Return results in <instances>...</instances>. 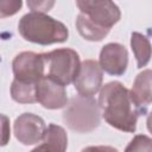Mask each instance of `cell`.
Returning a JSON list of instances; mask_svg holds the SVG:
<instances>
[{
    "label": "cell",
    "mask_w": 152,
    "mask_h": 152,
    "mask_svg": "<svg viewBox=\"0 0 152 152\" xmlns=\"http://www.w3.org/2000/svg\"><path fill=\"white\" fill-rule=\"evenodd\" d=\"M99 64L107 74L113 76H121L125 74L128 65L127 49L119 43L106 44L100 52Z\"/></svg>",
    "instance_id": "10"
},
{
    "label": "cell",
    "mask_w": 152,
    "mask_h": 152,
    "mask_svg": "<svg viewBox=\"0 0 152 152\" xmlns=\"http://www.w3.org/2000/svg\"><path fill=\"white\" fill-rule=\"evenodd\" d=\"M31 152H49V150L42 144V145H39V146H37L36 148H33Z\"/></svg>",
    "instance_id": "22"
},
{
    "label": "cell",
    "mask_w": 152,
    "mask_h": 152,
    "mask_svg": "<svg viewBox=\"0 0 152 152\" xmlns=\"http://www.w3.org/2000/svg\"><path fill=\"white\" fill-rule=\"evenodd\" d=\"M97 104L102 118L112 127L133 133L141 110L133 102L131 91L118 81L104 84L99 94Z\"/></svg>",
    "instance_id": "1"
},
{
    "label": "cell",
    "mask_w": 152,
    "mask_h": 152,
    "mask_svg": "<svg viewBox=\"0 0 152 152\" xmlns=\"http://www.w3.org/2000/svg\"><path fill=\"white\" fill-rule=\"evenodd\" d=\"M45 69L46 63L43 53L24 51L17 55L12 62L14 80L23 83L37 84L46 76Z\"/></svg>",
    "instance_id": "5"
},
{
    "label": "cell",
    "mask_w": 152,
    "mask_h": 152,
    "mask_svg": "<svg viewBox=\"0 0 152 152\" xmlns=\"http://www.w3.org/2000/svg\"><path fill=\"white\" fill-rule=\"evenodd\" d=\"M81 152H119V151L112 146L100 145V146H88L83 148Z\"/></svg>",
    "instance_id": "19"
},
{
    "label": "cell",
    "mask_w": 152,
    "mask_h": 152,
    "mask_svg": "<svg viewBox=\"0 0 152 152\" xmlns=\"http://www.w3.org/2000/svg\"><path fill=\"white\" fill-rule=\"evenodd\" d=\"M20 36L31 43L50 45L68 40V27L44 13L30 12L21 17L18 24Z\"/></svg>",
    "instance_id": "2"
},
{
    "label": "cell",
    "mask_w": 152,
    "mask_h": 152,
    "mask_svg": "<svg viewBox=\"0 0 152 152\" xmlns=\"http://www.w3.org/2000/svg\"><path fill=\"white\" fill-rule=\"evenodd\" d=\"M129 91L137 107L145 110V107L152 102V70L146 69L139 72Z\"/></svg>",
    "instance_id": "11"
},
{
    "label": "cell",
    "mask_w": 152,
    "mask_h": 152,
    "mask_svg": "<svg viewBox=\"0 0 152 152\" xmlns=\"http://www.w3.org/2000/svg\"><path fill=\"white\" fill-rule=\"evenodd\" d=\"M102 81L103 74L99 62L94 59H87L81 63L78 75L74 81V87L78 95L93 97V95L101 90Z\"/></svg>",
    "instance_id": "8"
},
{
    "label": "cell",
    "mask_w": 152,
    "mask_h": 152,
    "mask_svg": "<svg viewBox=\"0 0 152 152\" xmlns=\"http://www.w3.org/2000/svg\"><path fill=\"white\" fill-rule=\"evenodd\" d=\"M76 5L81 13L86 14L93 23L104 28L110 30V27L115 25L121 18V12L118 5L112 1L78 0L76 1Z\"/></svg>",
    "instance_id": "6"
},
{
    "label": "cell",
    "mask_w": 152,
    "mask_h": 152,
    "mask_svg": "<svg viewBox=\"0 0 152 152\" xmlns=\"http://www.w3.org/2000/svg\"><path fill=\"white\" fill-rule=\"evenodd\" d=\"M43 145L49 150V152H65L68 146V135L63 127L50 124L46 128Z\"/></svg>",
    "instance_id": "12"
},
{
    "label": "cell",
    "mask_w": 152,
    "mask_h": 152,
    "mask_svg": "<svg viewBox=\"0 0 152 152\" xmlns=\"http://www.w3.org/2000/svg\"><path fill=\"white\" fill-rule=\"evenodd\" d=\"M2 120H4V135H2V146L7 144V140H8V133H7V118L5 115H2Z\"/></svg>",
    "instance_id": "20"
},
{
    "label": "cell",
    "mask_w": 152,
    "mask_h": 152,
    "mask_svg": "<svg viewBox=\"0 0 152 152\" xmlns=\"http://www.w3.org/2000/svg\"><path fill=\"white\" fill-rule=\"evenodd\" d=\"M46 63V76L62 86H69L76 80L81 62L78 53L72 49H57L43 53Z\"/></svg>",
    "instance_id": "4"
},
{
    "label": "cell",
    "mask_w": 152,
    "mask_h": 152,
    "mask_svg": "<svg viewBox=\"0 0 152 152\" xmlns=\"http://www.w3.org/2000/svg\"><path fill=\"white\" fill-rule=\"evenodd\" d=\"M146 125H147V129L150 133H152V112L148 114L147 120H146Z\"/></svg>",
    "instance_id": "21"
},
{
    "label": "cell",
    "mask_w": 152,
    "mask_h": 152,
    "mask_svg": "<svg viewBox=\"0 0 152 152\" xmlns=\"http://www.w3.org/2000/svg\"><path fill=\"white\" fill-rule=\"evenodd\" d=\"M36 88L37 84H28L13 80L11 86V96L19 103H34L37 102Z\"/></svg>",
    "instance_id": "15"
},
{
    "label": "cell",
    "mask_w": 152,
    "mask_h": 152,
    "mask_svg": "<svg viewBox=\"0 0 152 152\" xmlns=\"http://www.w3.org/2000/svg\"><path fill=\"white\" fill-rule=\"evenodd\" d=\"M131 46L138 68L146 66L152 57V46L148 38L139 32H133L131 34Z\"/></svg>",
    "instance_id": "14"
},
{
    "label": "cell",
    "mask_w": 152,
    "mask_h": 152,
    "mask_svg": "<svg viewBox=\"0 0 152 152\" xmlns=\"http://www.w3.org/2000/svg\"><path fill=\"white\" fill-rule=\"evenodd\" d=\"M125 152H152V139L145 134H138L126 146Z\"/></svg>",
    "instance_id": "16"
},
{
    "label": "cell",
    "mask_w": 152,
    "mask_h": 152,
    "mask_svg": "<svg viewBox=\"0 0 152 152\" xmlns=\"http://www.w3.org/2000/svg\"><path fill=\"white\" fill-rule=\"evenodd\" d=\"M46 126L44 120L32 113L19 115L13 125V132L19 142L24 145H34L44 139Z\"/></svg>",
    "instance_id": "7"
},
{
    "label": "cell",
    "mask_w": 152,
    "mask_h": 152,
    "mask_svg": "<svg viewBox=\"0 0 152 152\" xmlns=\"http://www.w3.org/2000/svg\"><path fill=\"white\" fill-rule=\"evenodd\" d=\"M53 5H55V1H27V6L32 10V12H38L44 14Z\"/></svg>",
    "instance_id": "18"
},
{
    "label": "cell",
    "mask_w": 152,
    "mask_h": 152,
    "mask_svg": "<svg viewBox=\"0 0 152 152\" xmlns=\"http://www.w3.org/2000/svg\"><path fill=\"white\" fill-rule=\"evenodd\" d=\"M76 28L84 39L90 42H100L109 32V28L96 25L83 13H80L76 18Z\"/></svg>",
    "instance_id": "13"
},
{
    "label": "cell",
    "mask_w": 152,
    "mask_h": 152,
    "mask_svg": "<svg viewBox=\"0 0 152 152\" xmlns=\"http://www.w3.org/2000/svg\"><path fill=\"white\" fill-rule=\"evenodd\" d=\"M37 102L48 109H59L68 106V96L65 87L45 76L37 83L36 88Z\"/></svg>",
    "instance_id": "9"
},
{
    "label": "cell",
    "mask_w": 152,
    "mask_h": 152,
    "mask_svg": "<svg viewBox=\"0 0 152 152\" xmlns=\"http://www.w3.org/2000/svg\"><path fill=\"white\" fill-rule=\"evenodd\" d=\"M63 120L70 129L89 133L100 125L99 104L93 97L74 96L63 113Z\"/></svg>",
    "instance_id": "3"
},
{
    "label": "cell",
    "mask_w": 152,
    "mask_h": 152,
    "mask_svg": "<svg viewBox=\"0 0 152 152\" xmlns=\"http://www.w3.org/2000/svg\"><path fill=\"white\" fill-rule=\"evenodd\" d=\"M23 2L20 0H1L0 1V17L1 18H6L8 15H13L15 14L20 7H21Z\"/></svg>",
    "instance_id": "17"
}]
</instances>
